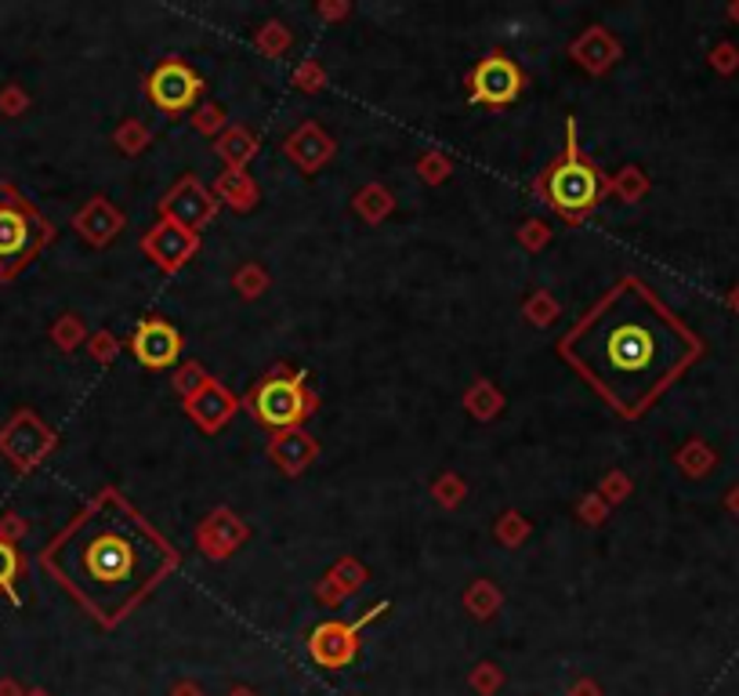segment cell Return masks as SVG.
<instances>
[{"instance_id": "5b68a950", "label": "cell", "mask_w": 739, "mask_h": 696, "mask_svg": "<svg viewBox=\"0 0 739 696\" xmlns=\"http://www.w3.org/2000/svg\"><path fill=\"white\" fill-rule=\"evenodd\" d=\"M247 407L265 429H276V432H291L294 424H302L316 410L312 396H308V388H305V377L294 370H283V367L269 370L254 388H250Z\"/></svg>"}, {"instance_id": "5bb4252c", "label": "cell", "mask_w": 739, "mask_h": 696, "mask_svg": "<svg viewBox=\"0 0 739 696\" xmlns=\"http://www.w3.org/2000/svg\"><path fill=\"white\" fill-rule=\"evenodd\" d=\"M736 309H739V294H736Z\"/></svg>"}, {"instance_id": "8fae6325", "label": "cell", "mask_w": 739, "mask_h": 696, "mask_svg": "<svg viewBox=\"0 0 739 696\" xmlns=\"http://www.w3.org/2000/svg\"><path fill=\"white\" fill-rule=\"evenodd\" d=\"M714 66H718V69H736V52H732V47H718V52H714Z\"/></svg>"}, {"instance_id": "7c38bea8", "label": "cell", "mask_w": 739, "mask_h": 696, "mask_svg": "<svg viewBox=\"0 0 739 696\" xmlns=\"http://www.w3.org/2000/svg\"><path fill=\"white\" fill-rule=\"evenodd\" d=\"M732 15H736V19H739V8H732Z\"/></svg>"}, {"instance_id": "4fadbf2b", "label": "cell", "mask_w": 739, "mask_h": 696, "mask_svg": "<svg viewBox=\"0 0 739 696\" xmlns=\"http://www.w3.org/2000/svg\"><path fill=\"white\" fill-rule=\"evenodd\" d=\"M736 509H739V490H736Z\"/></svg>"}, {"instance_id": "52a82bcc", "label": "cell", "mask_w": 739, "mask_h": 696, "mask_svg": "<svg viewBox=\"0 0 739 696\" xmlns=\"http://www.w3.org/2000/svg\"><path fill=\"white\" fill-rule=\"evenodd\" d=\"M385 609H388V606L380 603L377 609H370L366 617H360L355 624H341V620L319 624V628L312 631V639H308V657H312L316 664H319V668H327V671L349 668L352 660H355V653H360V631L366 628L370 620H377Z\"/></svg>"}, {"instance_id": "8992f818", "label": "cell", "mask_w": 739, "mask_h": 696, "mask_svg": "<svg viewBox=\"0 0 739 696\" xmlns=\"http://www.w3.org/2000/svg\"><path fill=\"white\" fill-rule=\"evenodd\" d=\"M522 88H526V73H522V66L508 52H490L468 77L471 102L486 105V110L511 105L522 94Z\"/></svg>"}, {"instance_id": "9c48e42d", "label": "cell", "mask_w": 739, "mask_h": 696, "mask_svg": "<svg viewBox=\"0 0 739 696\" xmlns=\"http://www.w3.org/2000/svg\"><path fill=\"white\" fill-rule=\"evenodd\" d=\"M130 352L141 367L149 370H167L174 367L178 356H182V338L167 320H146L138 323V330L130 334Z\"/></svg>"}, {"instance_id": "6da1fadb", "label": "cell", "mask_w": 739, "mask_h": 696, "mask_svg": "<svg viewBox=\"0 0 739 696\" xmlns=\"http://www.w3.org/2000/svg\"><path fill=\"white\" fill-rule=\"evenodd\" d=\"M619 418H641L703 356V338L638 276H619L558 341Z\"/></svg>"}, {"instance_id": "277c9868", "label": "cell", "mask_w": 739, "mask_h": 696, "mask_svg": "<svg viewBox=\"0 0 739 696\" xmlns=\"http://www.w3.org/2000/svg\"><path fill=\"white\" fill-rule=\"evenodd\" d=\"M52 226L15 185H0V279L22 273L52 240Z\"/></svg>"}, {"instance_id": "7a4b0ae2", "label": "cell", "mask_w": 739, "mask_h": 696, "mask_svg": "<svg viewBox=\"0 0 739 696\" xmlns=\"http://www.w3.org/2000/svg\"><path fill=\"white\" fill-rule=\"evenodd\" d=\"M44 570L102 624H121L178 570V551L121 490H102L44 548Z\"/></svg>"}, {"instance_id": "30bf717a", "label": "cell", "mask_w": 739, "mask_h": 696, "mask_svg": "<svg viewBox=\"0 0 739 696\" xmlns=\"http://www.w3.org/2000/svg\"><path fill=\"white\" fill-rule=\"evenodd\" d=\"M19 577H22V559H19V551H15V545H11V540L0 537V595L15 598V603H19V592H15Z\"/></svg>"}, {"instance_id": "ba28073f", "label": "cell", "mask_w": 739, "mask_h": 696, "mask_svg": "<svg viewBox=\"0 0 739 696\" xmlns=\"http://www.w3.org/2000/svg\"><path fill=\"white\" fill-rule=\"evenodd\" d=\"M146 91H149V99H152L157 110L182 113V110H189V105L200 99L204 80H200L196 69L185 66L182 58H167V62H160L157 69H152Z\"/></svg>"}, {"instance_id": "3957f363", "label": "cell", "mask_w": 739, "mask_h": 696, "mask_svg": "<svg viewBox=\"0 0 739 696\" xmlns=\"http://www.w3.org/2000/svg\"><path fill=\"white\" fill-rule=\"evenodd\" d=\"M541 196L566 221H583L605 196V174L577 141V121L566 124V149L547 163L541 182Z\"/></svg>"}]
</instances>
